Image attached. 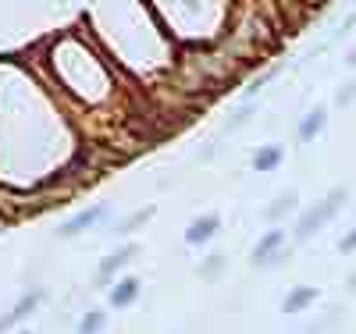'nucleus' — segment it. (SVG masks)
Masks as SVG:
<instances>
[{
    "mask_svg": "<svg viewBox=\"0 0 356 334\" xmlns=\"http://www.w3.org/2000/svg\"><path fill=\"white\" fill-rule=\"evenodd\" d=\"M346 199H349V192H346V189H332L324 199H317V203L307 210V214H303L300 221H296V231H292V235H296V242H307L310 235H317V231H321V228L328 224V221L339 214V210H342V203H346Z\"/></svg>",
    "mask_w": 356,
    "mask_h": 334,
    "instance_id": "f257e3e1",
    "label": "nucleus"
},
{
    "mask_svg": "<svg viewBox=\"0 0 356 334\" xmlns=\"http://www.w3.org/2000/svg\"><path fill=\"white\" fill-rule=\"evenodd\" d=\"M282 246H285V231L282 228H271V231H264L257 238V246H253V263L257 267H271L282 260Z\"/></svg>",
    "mask_w": 356,
    "mask_h": 334,
    "instance_id": "f03ea898",
    "label": "nucleus"
},
{
    "mask_svg": "<svg viewBox=\"0 0 356 334\" xmlns=\"http://www.w3.org/2000/svg\"><path fill=\"white\" fill-rule=\"evenodd\" d=\"M40 302H43V288H29V292H25L18 302H15V306H11L4 317H0V334H4V331H11V327H18L25 317H33Z\"/></svg>",
    "mask_w": 356,
    "mask_h": 334,
    "instance_id": "7ed1b4c3",
    "label": "nucleus"
},
{
    "mask_svg": "<svg viewBox=\"0 0 356 334\" xmlns=\"http://www.w3.org/2000/svg\"><path fill=\"white\" fill-rule=\"evenodd\" d=\"M107 214V206L104 203H93V206H86V210H79V214H72L61 228H57V235L61 238H75V235H82V231H89L100 217Z\"/></svg>",
    "mask_w": 356,
    "mask_h": 334,
    "instance_id": "20e7f679",
    "label": "nucleus"
},
{
    "mask_svg": "<svg viewBox=\"0 0 356 334\" xmlns=\"http://www.w3.org/2000/svg\"><path fill=\"white\" fill-rule=\"evenodd\" d=\"M136 256H139V246H136V242H125L122 249H114L111 256H104V260H100V267H97V278L107 285V281L118 274V270H125V267H129Z\"/></svg>",
    "mask_w": 356,
    "mask_h": 334,
    "instance_id": "39448f33",
    "label": "nucleus"
},
{
    "mask_svg": "<svg viewBox=\"0 0 356 334\" xmlns=\"http://www.w3.org/2000/svg\"><path fill=\"white\" fill-rule=\"evenodd\" d=\"M218 231H221V217L218 214H200L196 221H189L186 242H189V246H203V242H211Z\"/></svg>",
    "mask_w": 356,
    "mask_h": 334,
    "instance_id": "423d86ee",
    "label": "nucleus"
},
{
    "mask_svg": "<svg viewBox=\"0 0 356 334\" xmlns=\"http://www.w3.org/2000/svg\"><path fill=\"white\" fill-rule=\"evenodd\" d=\"M139 292H143V281L139 278H122V281H114V288L107 292V302L114 310H125V306H132V302L139 299Z\"/></svg>",
    "mask_w": 356,
    "mask_h": 334,
    "instance_id": "0eeeda50",
    "label": "nucleus"
},
{
    "mask_svg": "<svg viewBox=\"0 0 356 334\" xmlns=\"http://www.w3.org/2000/svg\"><path fill=\"white\" fill-rule=\"evenodd\" d=\"M324 121H328V110H324L321 103H317L314 110H307V114H303V121H300V128H296L300 142H314V139L324 132Z\"/></svg>",
    "mask_w": 356,
    "mask_h": 334,
    "instance_id": "6e6552de",
    "label": "nucleus"
},
{
    "mask_svg": "<svg viewBox=\"0 0 356 334\" xmlns=\"http://www.w3.org/2000/svg\"><path fill=\"white\" fill-rule=\"evenodd\" d=\"M314 299H317V288H310V285H300V288H292L285 299H282V313H303L307 306H314Z\"/></svg>",
    "mask_w": 356,
    "mask_h": 334,
    "instance_id": "1a4fd4ad",
    "label": "nucleus"
},
{
    "mask_svg": "<svg viewBox=\"0 0 356 334\" xmlns=\"http://www.w3.org/2000/svg\"><path fill=\"white\" fill-rule=\"evenodd\" d=\"M282 160H285V149H282L278 142H267V146H260L257 153H253V167H257L260 174L275 171V167H278Z\"/></svg>",
    "mask_w": 356,
    "mask_h": 334,
    "instance_id": "9d476101",
    "label": "nucleus"
},
{
    "mask_svg": "<svg viewBox=\"0 0 356 334\" xmlns=\"http://www.w3.org/2000/svg\"><path fill=\"white\" fill-rule=\"evenodd\" d=\"M154 214H157V206H143V210H132V214H129V217H125L122 224H118L114 231H118V235H132L136 228H143V224L150 221Z\"/></svg>",
    "mask_w": 356,
    "mask_h": 334,
    "instance_id": "9b49d317",
    "label": "nucleus"
},
{
    "mask_svg": "<svg viewBox=\"0 0 356 334\" xmlns=\"http://www.w3.org/2000/svg\"><path fill=\"white\" fill-rule=\"evenodd\" d=\"M296 203H300V196H296L292 189H289V192H282L271 206H267V217H271V221H282L285 214H292V210H296Z\"/></svg>",
    "mask_w": 356,
    "mask_h": 334,
    "instance_id": "f8f14e48",
    "label": "nucleus"
},
{
    "mask_svg": "<svg viewBox=\"0 0 356 334\" xmlns=\"http://www.w3.org/2000/svg\"><path fill=\"white\" fill-rule=\"evenodd\" d=\"M104 324H107V317H104L100 310H89V313L79 320L75 334H100V331H104Z\"/></svg>",
    "mask_w": 356,
    "mask_h": 334,
    "instance_id": "ddd939ff",
    "label": "nucleus"
},
{
    "mask_svg": "<svg viewBox=\"0 0 356 334\" xmlns=\"http://www.w3.org/2000/svg\"><path fill=\"white\" fill-rule=\"evenodd\" d=\"M221 267H225V256H207L203 263H200V278H218L221 274Z\"/></svg>",
    "mask_w": 356,
    "mask_h": 334,
    "instance_id": "4468645a",
    "label": "nucleus"
},
{
    "mask_svg": "<svg viewBox=\"0 0 356 334\" xmlns=\"http://www.w3.org/2000/svg\"><path fill=\"white\" fill-rule=\"evenodd\" d=\"M353 97H356V85H342L335 100H339V107H346V103H353Z\"/></svg>",
    "mask_w": 356,
    "mask_h": 334,
    "instance_id": "2eb2a0df",
    "label": "nucleus"
},
{
    "mask_svg": "<svg viewBox=\"0 0 356 334\" xmlns=\"http://www.w3.org/2000/svg\"><path fill=\"white\" fill-rule=\"evenodd\" d=\"M339 249H342V253H356V228H353L346 238H339Z\"/></svg>",
    "mask_w": 356,
    "mask_h": 334,
    "instance_id": "dca6fc26",
    "label": "nucleus"
},
{
    "mask_svg": "<svg viewBox=\"0 0 356 334\" xmlns=\"http://www.w3.org/2000/svg\"><path fill=\"white\" fill-rule=\"evenodd\" d=\"M346 65H356V47L349 50V57H346Z\"/></svg>",
    "mask_w": 356,
    "mask_h": 334,
    "instance_id": "f3484780",
    "label": "nucleus"
},
{
    "mask_svg": "<svg viewBox=\"0 0 356 334\" xmlns=\"http://www.w3.org/2000/svg\"><path fill=\"white\" fill-rule=\"evenodd\" d=\"M349 288H353V292H356V274H353V278H349Z\"/></svg>",
    "mask_w": 356,
    "mask_h": 334,
    "instance_id": "a211bd4d",
    "label": "nucleus"
},
{
    "mask_svg": "<svg viewBox=\"0 0 356 334\" xmlns=\"http://www.w3.org/2000/svg\"><path fill=\"white\" fill-rule=\"evenodd\" d=\"M22 334H33V331H22Z\"/></svg>",
    "mask_w": 356,
    "mask_h": 334,
    "instance_id": "6ab92c4d",
    "label": "nucleus"
}]
</instances>
